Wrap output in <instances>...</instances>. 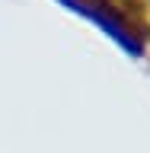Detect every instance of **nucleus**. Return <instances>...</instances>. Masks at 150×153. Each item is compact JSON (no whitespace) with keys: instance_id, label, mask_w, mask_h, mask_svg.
Instances as JSON below:
<instances>
[{"instance_id":"obj_1","label":"nucleus","mask_w":150,"mask_h":153,"mask_svg":"<svg viewBox=\"0 0 150 153\" xmlns=\"http://www.w3.org/2000/svg\"><path fill=\"white\" fill-rule=\"evenodd\" d=\"M57 3H64L67 10H74V13H80V16L93 19L96 26L102 29V32H109V35L118 42V45L128 51V54H144L141 48V38L131 32V26H128V19L122 16V13H115L105 0H57Z\"/></svg>"}]
</instances>
